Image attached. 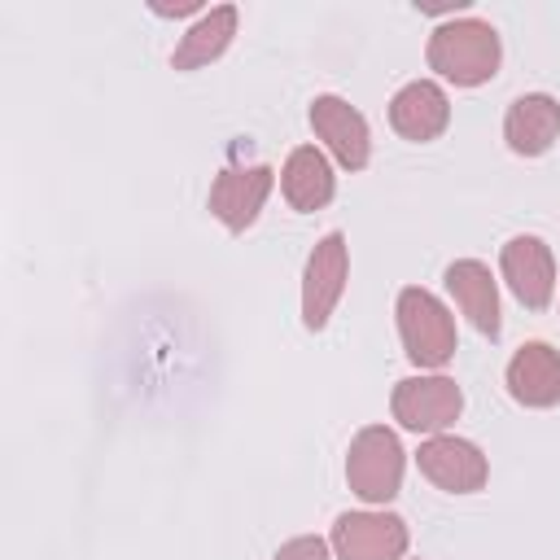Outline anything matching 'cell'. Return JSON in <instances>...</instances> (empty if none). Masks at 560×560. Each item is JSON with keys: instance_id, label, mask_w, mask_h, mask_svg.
I'll return each instance as SVG.
<instances>
[{"instance_id": "cell-1", "label": "cell", "mask_w": 560, "mask_h": 560, "mask_svg": "<svg viewBox=\"0 0 560 560\" xmlns=\"http://www.w3.org/2000/svg\"><path fill=\"white\" fill-rule=\"evenodd\" d=\"M503 44L499 31L481 18H451L429 35V70L455 88H481L499 74Z\"/></svg>"}, {"instance_id": "cell-8", "label": "cell", "mask_w": 560, "mask_h": 560, "mask_svg": "<svg viewBox=\"0 0 560 560\" xmlns=\"http://www.w3.org/2000/svg\"><path fill=\"white\" fill-rule=\"evenodd\" d=\"M271 184H276V171H271L267 162L228 166V171H219L214 184H210V214H214L228 232H245V228L258 219V210H262Z\"/></svg>"}, {"instance_id": "cell-6", "label": "cell", "mask_w": 560, "mask_h": 560, "mask_svg": "<svg viewBox=\"0 0 560 560\" xmlns=\"http://www.w3.org/2000/svg\"><path fill=\"white\" fill-rule=\"evenodd\" d=\"M346 276H350V245L341 232H328L302 271V324L311 332H319L328 324V315L337 311L341 293H346Z\"/></svg>"}, {"instance_id": "cell-13", "label": "cell", "mask_w": 560, "mask_h": 560, "mask_svg": "<svg viewBox=\"0 0 560 560\" xmlns=\"http://www.w3.org/2000/svg\"><path fill=\"white\" fill-rule=\"evenodd\" d=\"M503 140L521 158H538L560 140V101L547 92H525L503 114Z\"/></svg>"}, {"instance_id": "cell-7", "label": "cell", "mask_w": 560, "mask_h": 560, "mask_svg": "<svg viewBox=\"0 0 560 560\" xmlns=\"http://www.w3.org/2000/svg\"><path fill=\"white\" fill-rule=\"evenodd\" d=\"M416 464H420V472H424L438 490H446V494H472V490H481L486 477H490V464H486L481 446L468 442V438H455V433L424 438L420 451H416Z\"/></svg>"}, {"instance_id": "cell-4", "label": "cell", "mask_w": 560, "mask_h": 560, "mask_svg": "<svg viewBox=\"0 0 560 560\" xmlns=\"http://www.w3.org/2000/svg\"><path fill=\"white\" fill-rule=\"evenodd\" d=\"M389 411L402 429L411 433H424V438H438L446 433L459 411H464V394L451 376L442 372H429V376H402L389 394Z\"/></svg>"}, {"instance_id": "cell-17", "label": "cell", "mask_w": 560, "mask_h": 560, "mask_svg": "<svg viewBox=\"0 0 560 560\" xmlns=\"http://www.w3.org/2000/svg\"><path fill=\"white\" fill-rule=\"evenodd\" d=\"M276 560H337V556H332L328 538H319V534H302V538H289V542L276 551Z\"/></svg>"}, {"instance_id": "cell-18", "label": "cell", "mask_w": 560, "mask_h": 560, "mask_svg": "<svg viewBox=\"0 0 560 560\" xmlns=\"http://www.w3.org/2000/svg\"><path fill=\"white\" fill-rule=\"evenodd\" d=\"M201 0H179V4H153V13H166V18H179V13H197Z\"/></svg>"}, {"instance_id": "cell-12", "label": "cell", "mask_w": 560, "mask_h": 560, "mask_svg": "<svg viewBox=\"0 0 560 560\" xmlns=\"http://www.w3.org/2000/svg\"><path fill=\"white\" fill-rule=\"evenodd\" d=\"M508 394L521 402V407H556L560 402V350L547 346V341H525L512 359H508Z\"/></svg>"}, {"instance_id": "cell-14", "label": "cell", "mask_w": 560, "mask_h": 560, "mask_svg": "<svg viewBox=\"0 0 560 560\" xmlns=\"http://www.w3.org/2000/svg\"><path fill=\"white\" fill-rule=\"evenodd\" d=\"M446 293L455 298V306L468 315V324L481 332V337H499V289H494V276L481 258H455L446 267Z\"/></svg>"}, {"instance_id": "cell-5", "label": "cell", "mask_w": 560, "mask_h": 560, "mask_svg": "<svg viewBox=\"0 0 560 560\" xmlns=\"http://www.w3.org/2000/svg\"><path fill=\"white\" fill-rule=\"evenodd\" d=\"M411 534L398 512H341L328 547L337 560H402Z\"/></svg>"}, {"instance_id": "cell-11", "label": "cell", "mask_w": 560, "mask_h": 560, "mask_svg": "<svg viewBox=\"0 0 560 560\" xmlns=\"http://www.w3.org/2000/svg\"><path fill=\"white\" fill-rule=\"evenodd\" d=\"M446 122H451V101H446L442 83H433V79H411L389 101V127L402 140L429 144L446 131Z\"/></svg>"}, {"instance_id": "cell-9", "label": "cell", "mask_w": 560, "mask_h": 560, "mask_svg": "<svg viewBox=\"0 0 560 560\" xmlns=\"http://www.w3.org/2000/svg\"><path fill=\"white\" fill-rule=\"evenodd\" d=\"M311 131L324 140V149L337 158V166L346 171H363L372 158V131L368 118L341 101V96H315L311 105Z\"/></svg>"}, {"instance_id": "cell-16", "label": "cell", "mask_w": 560, "mask_h": 560, "mask_svg": "<svg viewBox=\"0 0 560 560\" xmlns=\"http://www.w3.org/2000/svg\"><path fill=\"white\" fill-rule=\"evenodd\" d=\"M232 35H236V4H214L210 13H201V18L184 31L179 48L171 52V66H175V70L210 66L214 57H223V52H228Z\"/></svg>"}, {"instance_id": "cell-15", "label": "cell", "mask_w": 560, "mask_h": 560, "mask_svg": "<svg viewBox=\"0 0 560 560\" xmlns=\"http://www.w3.org/2000/svg\"><path fill=\"white\" fill-rule=\"evenodd\" d=\"M280 192H284V201H289L293 210H302V214L324 210V206L332 201V192H337V175H332L328 153L315 149V144H298V149L284 158V166H280Z\"/></svg>"}, {"instance_id": "cell-2", "label": "cell", "mask_w": 560, "mask_h": 560, "mask_svg": "<svg viewBox=\"0 0 560 560\" xmlns=\"http://www.w3.org/2000/svg\"><path fill=\"white\" fill-rule=\"evenodd\" d=\"M394 315H398V337H402V350L416 368H446L455 359V315L442 306L438 293L420 289V284H407L394 302Z\"/></svg>"}, {"instance_id": "cell-3", "label": "cell", "mask_w": 560, "mask_h": 560, "mask_svg": "<svg viewBox=\"0 0 560 560\" xmlns=\"http://www.w3.org/2000/svg\"><path fill=\"white\" fill-rule=\"evenodd\" d=\"M402 468H407V451L398 442L394 429L385 424H368L350 438L346 451V481L363 503H389L402 486Z\"/></svg>"}, {"instance_id": "cell-10", "label": "cell", "mask_w": 560, "mask_h": 560, "mask_svg": "<svg viewBox=\"0 0 560 560\" xmlns=\"http://www.w3.org/2000/svg\"><path fill=\"white\" fill-rule=\"evenodd\" d=\"M499 271L516 293V302L529 311H542L556 293V258L542 236H512L499 249Z\"/></svg>"}]
</instances>
